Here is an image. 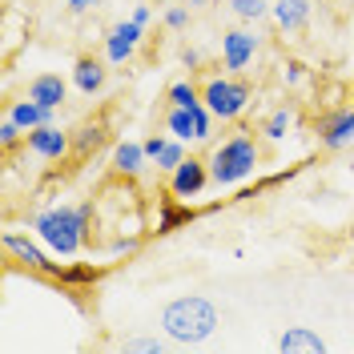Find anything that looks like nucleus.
Instances as JSON below:
<instances>
[{
	"mask_svg": "<svg viewBox=\"0 0 354 354\" xmlns=\"http://www.w3.org/2000/svg\"><path fill=\"white\" fill-rule=\"evenodd\" d=\"M189 218V209H174V205H161V218H157V234H169L177 221Z\"/></svg>",
	"mask_w": 354,
	"mask_h": 354,
	"instance_id": "23",
	"label": "nucleus"
},
{
	"mask_svg": "<svg viewBox=\"0 0 354 354\" xmlns=\"http://www.w3.org/2000/svg\"><path fill=\"white\" fill-rule=\"evenodd\" d=\"M205 4H214V0H189V8H205Z\"/></svg>",
	"mask_w": 354,
	"mask_h": 354,
	"instance_id": "32",
	"label": "nucleus"
},
{
	"mask_svg": "<svg viewBox=\"0 0 354 354\" xmlns=\"http://www.w3.org/2000/svg\"><path fill=\"white\" fill-rule=\"evenodd\" d=\"M221 326L218 306L201 294H189V298H174L169 306L161 310V330L169 342H181V346H198L205 338H214V330Z\"/></svg>",
	"mask_w": 354,
	"mask_h": 354,
	"instance_id": "2",
	"label": "nucleus"
},
{
	"mask_svg": "<svg viewBox=\"0 0 354 354\" xmlns=\"http://www.w3.org/2000/svg\"><path fill=\"white\" fill-rule=\"evenodd\" d=\"M21 133H24V129L12 121V117H4V121H0V145H4V149H12V145L21 141Z\"/></svg>",
	"mask_w": 354,
	"mask_h": 354,
	"instance_id": "24",
	"label": "nucleus"
},
{
	"mask_svg": "<svg viewBox=\"0 0 354 354\" xmlns=\"http://www.w3.org/2000/svg\"><path fill=\"white\" fill-rule=\"evenodd\" d=\"M125 351H141V354H161V351H165V342H161V338H133V342H125Z\"/></svg>",
	"mask_w": 354,
	"mask_h": 354,
	"instance_id": "25",
	"label": "nucleus"
},
{
	"mask_svg": "<svg viewBox=\"0 0 354 354\" xmlns=\"http://www.w3.org/2000/svg\"><path fill=\"white\" fill-rule=\"evenodd\" d=\"M254 53H258V41H254L245 28L221 32V65L230 68V73H242V68L254 61Z\"/></svg>",
	"mask_w": 354,
	"mask_h": 354,
	"instance_id": "8",
	"label": "nucleus"
},
{
	"mask_svg": "<svg viewBox=\"0 0 354 354\" xmlns=\"http://www.w3.org/2000/svg\"><path fill=\"white\" fill-rule=\"evenodd\" d=\"M153 4H169V0H153Z\"/></svg>",
	"mask_w": 354,
	"mask_h": 354,
	"instance_id": "33",
	"label": "nucleus"
},
{
	"mask_svg": "<svg viewBox=\"0 0 354 354\" xmlns=\"http://www.w3.org/2000/svg\"><path fill=\"white\" fill-rule=\"evenodd\" d=\"M149 17H153V12H149V4H137V8H133V21H137V24H149Z\"/></svg>",
	"mask_w": 354,
	"mask_h": 354,
	"instance_id": "29",
	"label": "nucleus"
},
{
	"mask_svg": "<svg viewBox=\"0 0 354 354\" xmlns=\"http://www.w3.org/2000/svg\"><path fill=\"white\" fill-rule=\"evenodd\" d=\"M65 93H68V85L57 77V73H41V77H32V81H28V97H32V101H41L44 109H61Z\"/></svg>",
	"mask_w": 354,
	"mask_h": 354,
	"instance_id": "14",
	"label": "nucleus"
},
{
	"mask_svg": "<svg viewBox=\"0 0 354 354\" xmlns=\"http://www.w3.org/2000/svg\"><path fill=\"white\" fill-rule=\"evenodd\" d=\"M101 270H88V266H73V270H57V278H68V282H93Z\"/></svg>",
	"mask_w": 354,
	"mask_h": 354,
	"instance_id": "26",
	"label": "nucleus"
},
{
	"mask_svg": "<svg viewBox=\"0 0 354 354\" xmlns=\"http://www.w3.org/2000/svg\"><path fill=\"white\" fill-rule=\"evenodd\" d=\"M209 181H214V177H209V161L185 157L174 174H169V189H174V198L189 201V198H201V189H205Z\"/></svg>",
	"mask_w": 354,
	"mask_h": 354,
	"instance_id": "6",
	"label": "nucleus"
},
{
	"mask_svg": "<svg viewBox=\"0 0 354 354\" xmlns=\"http://www.w3.org/2000/svg\"><path fill=\"white\" fill-rule=\"evenodd\" d=\"M105 141V133L97 129V125H85V129H77V137H73V149L77 153H88V149H97Z\"/></svg>",
	"mask_w": 354,
	"mask_h": 354,
	"instance_id": "21",
	"label": "nucleus"
},
{
	"mask_svg": "<svg viewBox=\"0 0 354 354\" xmlns=\"http://www.w3.org/2000/svg\"><path fill=\"white\" fill-rule=\"evenodd\" d=\"M270 17H274V24L282 32H302L310 24V0H274Z\"/></svg>",
	"mask_w": 354,
	"mask_h": 354,
	"instance_id": "13",
	"label": "nucleus"
},
{
	"mask_svg": "<svg viewBox=\"0 0 354 354\" xmlns=\"http://www.w3.org/2000/svg\"><path fill=\"white\" fill-rule=\"evenodd\" d=\"M28 149L44 161H61V157L73 149V137L65 129H57V125H41V129L28 133Z\"/></svg>",
	"mask_w": 354,
	"mask_h": 354,
	"instance_id": "10",
	"label": "nucleus"
},
{
	"mask_svg": "<svg viewBox=\"0 0 354 354\" xmlns=\"http://www.w3.org/2000/svg\"><path fill=\"white\" fill-rule=\"evenodd\" d=\"M68 8H73V12H85L88 4H101V0H65Z\"/></svg>",
	"mask_w": 354,
	"mask_h": 354,
	"instance_id": "30",
	"label": "nucleus"
},
{
	"mask_svg": "<svg viewBox=\"0 0 354 354\" xmlns=\"http://www.w3.org/2000/svg\"><path fill=\"white\" fill-rule=\"evenodd\" d=\"M141 37H145V24H137L133 17L121 21V24H113L109 37H105V57H109V65H125L133 53H137Z\"/></svg>",
	"mask_w": 354,
	"mask_h": 354,
	"instance_id": "7",
	"label": "nucleus"
},
{
	"mask_svg": "<svg viewBox=\"0 0 354 354\" xmlns=\"http://www.w3.org/2000/svg\"><path fill=\"white\" fill-rule=\"evenodd\" d=\"M214 121L218 117L209 113L205 101H198V105H169V113H165V129L174 137H181V141H209Z\"/></svg>",
	"mask_w": 354,
	"mask_h": 354,
	"instance_id": "5",
	"label": "nucleus"
},
{
	"mask_svg": "<svg viewBox=\"0 0 354 354\" xmlns=\"http://www.w3.org/2000/svg\"><path fill=\"white\" fill-rule=\"evenodd\" d=\"M73 85L93 97L97 88L105 85V65H101V61H93V57H81V61L73 65Z\"/></svg>",
	"mask_w": 354,
	"mask_h": 354,
	"instance_id": "18",
	"label": "nucleus"
},
{
	"mask_svg": "<svg viewBox=\"0 0 354 354\" xmlns=\"http://www.w3.org/2000/svg\"><path fill=\"white\" fill-rule=\"evenodd\" d=\"M181 65H185V68H198L201 65V53H198V48H185V53H181Z\"/></svg>",
	"mask_w": 354,
	"mask_h": 354,
	"instance_id": "28",
	"label": "nucleus"
},
{
	"mask_svg": "<svg viewBox=\"0 0 354 354\" xmlns=\"http://www.w3.org/2000/svg\"><path fill=\"white\" fill-rule=\"evenodd\" d=\"M185 21H189V8H185V4L165 8V24H169V28H185Z\"/></svg>",
	"mask_w": 354,
	"mask_h": 354,
	"instance_id": "27",
	"label": "nucleus"
},
{
	"mask_svg": "<svg viewBox=\"0 0 354 354\" xmlns=\"http://www.w3.org/2000/svg\"><path fill=\"white\" fill-rule=\"evenodd\" d=\"M294 125V113L290 109H274L270 117H266V125H262V133L270 137V141H282L286 137V129Z\"/></svg>",
	"mask_w": 354,
	"mask_h": 354,
	"instance_id": "20",
	"label": "nucleus"
},
{
	"mask_svg": "<svg viewBox=\"0 0 354 354\" xmlns=\"http://www.w3.org/2000/svg\"><path fill=\"white\" fill-rule=\"evenodd\" d=\"M4 250H8V254H12V258H17L21 266H28V270L57 274V270H53V262L44 258V250H41V245H32L28 238H24V234H4Z\"/></svg>",
	"mask_w": 354,
	"mask_h": 354,
	"instance_id": "12",
	"label": "nucleus"
},
{
	"mask_svg": "<svg viewBox=\"0 0 354 354\" xmlns=\"http://www.w3.org/2000/svg\"><path fill=\"white\" fill-rule=\"evenodd\" d=\"M278 351L282 354H318V351H326V342H322V334H314L310 326H290L278 338Z\"/></svg>",
	"mask_w": 354,
	"mask_h": 354,
	"instance_id": "16",
	"label": "nucleus"
},
{
	"mask_svg": "<svg viewBox=\"0 0 354 354\" xmlns=\"http://www.w3.org/2000/svg\"><path fill=\"white\" fill-rule=\"evenodd\" d=\"M286 81H290V85H298V81H302V65H290V73H286Z\"/></svg>",
	"mask_w": 354,
	"mask_h": 354,
	"instance_id": "31",
	"label": "nucleus"
},
{
	"mask_svg": "<svg viewBox=\"0 0 354 354\" xmlns=\"http://www.w3.org/2000/svg\"><path fill=\"white\" fill-rule=\"evenodd\" d=\"M88 221H93V201H85V205H53V209L37 214L32 230L53 254L73 258L88 242Z\"/></svg>",
	"mask_w": 354,
	"mask_h": 354,
	"instance_id": "1",
	"label": "nucleus"
},
{
	"mask_svg": "<svg viewBox=\"0 0 354 354\" xmlns=\"http://www.w3.org/2000/svg\"><path fill=\"white\" fill-rule=\"evenodd\" d=\"M198 101H201V93L189 81H174L169 85V105H198Z\"/></svg>",
	"mask_w": 354,
	"mask_h": 354,
	"instance_id": "22",
	"label": "nucleus"
},
{
	"mask_svg": "<svg viewBox=\"0 0 354 354\" xmlns=\"http://www.w3.org/2000/svg\"><path fill=\"white\" fill-rule=\"evenodd\" d=\"M250 85L238 81V77H209L205 85H201V101L209 105V113L218 117V121H238L245 109H250Z\"/></svg>",
	"mask_w": 354,
	"mask_h": 354,
	"instance_id": "4",
	"label": "nucleus"
},
{
	"mask_svg": "<svg viewBox=\"0 0 354 354\" xmlns=\"http://www.w3.org/2000/svg\"><path fill=\"white\" fill-rule=\"evenodd\" d=\"M145 161H149V153H145V145H137V141H121V145L113 149V169L125 174V177L141 174Z\"/></svg>",
	"mask_w": 354,
	"mask_h": 354,
	"instance_id": "17",
	"label": "nucleus"
},
{
	"mask_svg": "<svg viewBox=\"0 0 354 354\" xmlns=\"http://www.w3.org/2000/svg\"><path fill=\"white\" fill-rule=\"evenodd\" d=\"M318 141L326 149H342L354 141V109H334L318 121Z\"/></svg>",
	"mask_w": 354,
	"mask_h": 354,
	"instance_id": "9",
	"label": "nucleus"
},
{
	"mask_svg": "<svg viewBox=\"0 0 354 354\" xmlns=\"http://www.w3.org/2000/svg\"><path fill=\"white\" fill-rule=\"evenodd\" d=\"M254 165H258V145H254V137H245V133H234L230 141H221L214 157H209V177H214V185H238L245 177L254 174Z\"/></svg>",
	"mask_w": 354,
	"mask_h": 354,
	"instance_id": "3",
	"label": "nucleus"
},
{
	"mask_svg": "<svg viewBox=\"0 0 354 354\" xmlns=\"http://www.w3.org/2000/svg\"><path fill=\"white\" fill-rule=\"evenodd\" d=\"M53 113H57V109H44L41 101L24 97V101H12L8 117H12V121H17L24 133H32V129H41V125H53Z\"/></svg>",
	"mask_w": 354,
	"mask_h": 354,
	"instance_id": "15",
	"label": "nucleus"
},
{
	"mask_svg": "<svg viewBox=\"0 0 354 354\" xmlns=\"http://www.w3.org/2000/svg\"><path fill=\"white\" fill-rule=\"evenodd\" d=\"M230 12L238 21H262V17H270V4L266 0H230Z\"/></svg>",
	"mask_w": 354,
	"mask_h": 354,
	"instance_id": "19",
	"label": "nucleus"
},
{
	"mask_svg": "<svg viewBox=\"0 0 354 354\" xmlns=\"http://www.w3.org/2000/svg\"><path fill=\"white\" fill-rule=\"evenodd\" d=\"M141 145H145L149 161H157V169H161V174H174L177 165L185 161V141L174 137V133H169V137L153 133V137H149V141H141Z\"/></svg>",
	"mask_w": 354,
	"mask_h": 354,
	"instance_id": "11",
	"label": "nucleus"
}]
</instances>
